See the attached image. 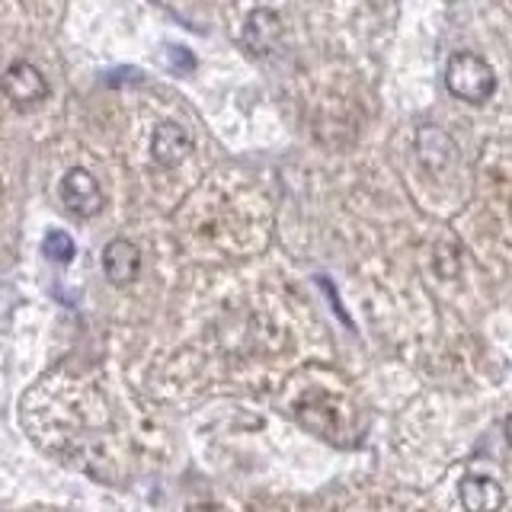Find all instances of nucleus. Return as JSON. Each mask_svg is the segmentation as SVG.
I'll use <instances>...</instances> for the list:
<instances>
[{
	"instance_id": "nucleus-1",
	"label": "nucleus",
	"mask_w": 512,
	"mask_h": 512,
	"mask_svg": "<svg viewBox=\"0 0 512 512\" xmlns=\"http://www.w3.org/2000/svg\"><path fill=\"white\" fill-rule=\"evenodd\" d=\"M445 87L461 103L484 106L496 93V71L477 52H455L445 64Z\"/></svg>"
},
{
	"instance_id": "nucleus-2",
	"label": "nucleus",
	"mask_w": 512,
	"mask_h": 512,
	"mask_svg": "<svg viewBox=\"0 0 512 512\" xmlns=\"http://www.w3.org/2000/svg\"><path fill=\"white\" fill-rule=\"evenodd\" d=\"M61 202L64 208H68L71 215L77 218H93V215H100L103 212V205H106V196H103V189H100V180L87 170V167H71L68 173L61 176Z\"/></svg>"
},
{
	"instance_id": "nucleus-3",
	"label": "nucleus",
	"mask_w": 512,
	"mask_h": 512,
	"mask_svg": "<svg viewBox=\"0 0 512 512\" xmlns=\"http://www.w3.org/2000/svg\"><path fill=\"white\" fill-rule=\"evenodd\" d=\"M4 93L13 106L32 109L48 100V80L32 61H13L4 71Z\"/></svg>"
},
{
	"instance_id": "nucleus-4",
	"label": "nucleus",
	"mask_w": 512,
	"mask_h": 512,
	"mask_svg": "<svg viewBox=\"0 0 512 512\" xmlns=\"http://www.w3.org/2000/svg\"><path fill=\"white\" fill-rule=\"evenodd\" d=\"M151 154L157 167H164V170L180 167L192 154V135L180 122H160L151 138Z\"/></svg>"
},
{
	"instance_id": "nucleus-5",
	"label": "nucleus",
	"mask_w": 512,
	"mask_h": 512,
	"mask_svg": "<svg viewBox=\"0 0 512 512\" xmlns=\"http://www.w3.org/2000/svg\"><path fill=\"white\" fill-rule=\"evenodd\" d=\"M282 39V20H279V13L276 10H253L247 16V23H244V45H247V52L256 55V58H266L276 52V45Z\"/></svg>"
},
{
	"instance_id": "nucleus-6",
	"label": "nucleus",
	"mask_w": 512,
	"mask_h": 512,
	"mask_svg": "<svg viewBox=\"0 0 512 512\" xmlns=\"http://www.w3.org/2000/svg\"><path fill=\"white\" fill-rule=\"evenodd\" d=\"M103 272H106V279L112 285L135 282L138 272H141V250L125 237L109 240L106 250H103Z\"/></svg>"
},
{
	"instance_id": "nucleus-7",
	"label": "nucleus",
	"mask_w": 512,
	"mask_h": 512,
	"mask_svg": "<svg viewBox=\"0 0 512 512\" xmlns=\"http://www.w3.org/2000/svg\"><path fill=\"white\" fill-rule=\"evenodd\" d=\"M461 506L468 512H500L503 509V487L496 484L493 477H480V474H468L458 487Z\"/></svg>"
},
{
	"instance_id": "nucleus-8",
	"label": "nucleus",
	"mask_w": 512,
	"mask_h": 512,
	"mask_svg": "<svg viewBox=\"0 0 512 512\" xmlns=\"http://www.w3.org/2000/svg\"><path fill=\"white\" fill-rule=\"evenodd\" d=\"M416 157L423 160L426 170H436L442 173L448 164L455 160V141L448 138L442 128L436 125H423L420 132H416Z\"/></svg>"
},
{
	"instance_id": "nucleus-9",
	"label": "nucleus",
	"mask_w": 512,
	"mask_h": 512,
	"mask_svg": "<svg viewBox=\"0 0 512 512\" xmlns=\"http://www.w3.org/2000/svg\"><path fill=\"white\" fill-rule=\"evenodd\" d=\"M45 256H48V260H52V263H71L74 260V253H77V247H74V240L68 237V234H64V231H52V234H48L45 237Z\"/></svg>"
}]
</instances>
